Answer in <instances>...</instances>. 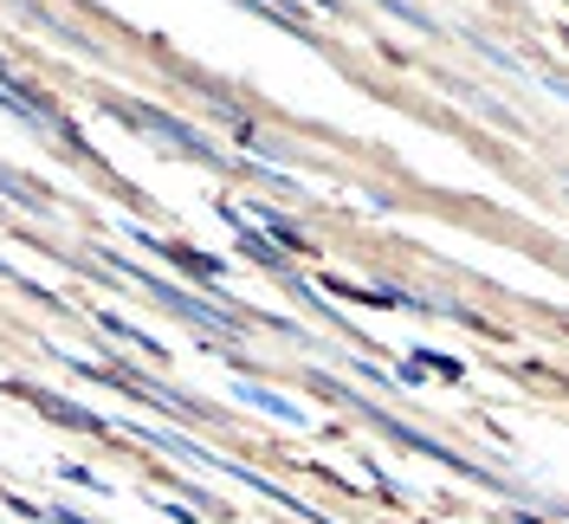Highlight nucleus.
Returning <instances> with one entry per match:
<instances>
[{"label": "nucleus", "instance_id": "obj_1", "mask_svg": "<svg viewBox=\"0 0 569 524\" xmlns=\"http://www.w3.org/2000/svg\"><path fill=\"white\" fill-rule=\"evenodd\" d=\"M123 273H130V279H137V285H149V291H156V298H162L169 312H181V317H188V324H201V330H220V337H240V317H233V312H220V305H201V298H188L181 285L156 279L149 266H123Z\"/></svg>", "mask_w": 569, "mask_h": 524}, {"label": "nucleus", "instance_id": "obj_8", "mask_svg": "<svg viewBox=\"0 0 569 524\" xmlns=\"http://www.w3.org/2000/svg\"><path fill=\"white\" fill-rule=\"evenodd\" d=\"M0 279H20V273H13V266H7V259H0Z\"/></svg>", "mask_w": 569, "mask_h": 524}, {"label": "nucleus", "instance_id": "obj_5", "mask_svg": "<svg viewBox=\"0 0 569 524\" xmlns=\"http://www.w3.org/2000/svg\"><path fill=\"white\" fill-rule=\"evenodd\" d=\"M0 195H7V201H20L27 214H46V195H39L27 175H13V169H0Z\"/></svg>", "mask_w": 569, "mask_h": 524}, {"label": "nucleus", "instance_id": "obj_6", "mask_svg": "<svg viewBox=\"0 0 569 524\" xmlns=\"http://www.w3.org/2000/svg\"><path fill=\"white\" fill-rule=\"evenodd\" d=\"M247 259H259V266H284V246H266L259 234H247Z\"/></svg>", "mask_w": 569, "mask_h": 524}, {"label": "nucleus", "instance_id": "obj_7", "mask_svg": "<svg viewBox=\"0 0 569 524\" xmlns=\"http://www.w3.org/2000/svg\"><path fill=\"white\" fill-rule=\"evenodd\" d=\"M259 227H266V234H279L284 246H298V227H291V220H279L272 208H259Z\"/></svg>", "mask_w": 569, "mask_h": 524}, {"label": "nucleus", "instance_id": "obj_9", "mask_svg": "<svg viewBox=\"0 0 569 524\" xmlns=\"http://www.w3.org/2000/svg\"><path fill=\"white\" fill-rule=\"evenodd\" d=\"M563 46H569V27H563Z\"/></svg>", "mask_w": 569, "mask_h": 524}, {"label": "nucleus", "instance_id": "obj_3", "mask_svg": "<svg viewBox=\"0 0 569 524\" xmlns=\"http://www.w3.org/2000/svg\"><path fill=\"white\" fill-rule=\"evenodd\" d=\"M39 415L66 421V427H91V434H110V427H104V415H84V408H71L66 395H39Z\"/></svg>", "mask_w": 569, "mask_h": 524}, {"label": "nucleus", "instance_id": "obj_4", "mask_svg": "<svg viewBox=\"0 0 569 524\" xmlns=\"http://www.w3.org/2000/svg\"><path fill=\"white\" fill-rule=\"evenodd\" d=\"M240 402H252V408H266V415H279L284 427H305V415L284 402V395H272V388H252V383H240Z\"/></svg>", "mask_w": 569, "mask_h": 524}, {"label": "nucleus", "instance_id": "obj_2", "mask_svg": "<svg viewBox=\"0 0 569 524\" xmlns=\"http://www.w3.org/2000/svg\"><path fill=\"white\" fill-rule=\"evenodd\" d=\"M142 123H149V130H162V137L169 142H181V149H188V156H208V162H220V156H213L208 142L194 137V130H188V123H176V117H169V110H137Z\"/></svg>", "mask_w": 569, "mask_h": 524}]
</instances>
